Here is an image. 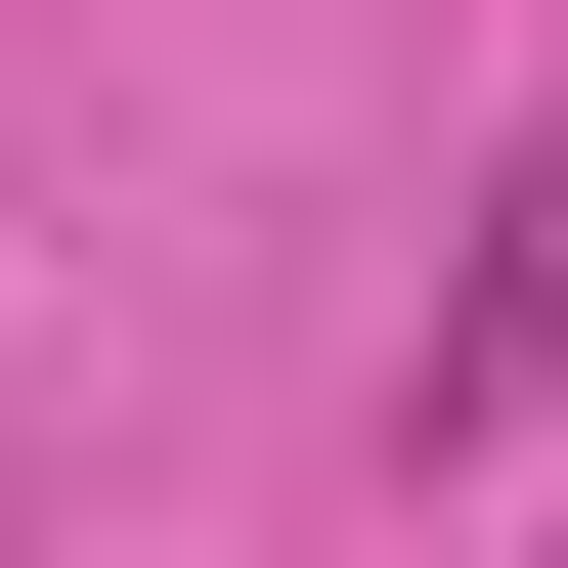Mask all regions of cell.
Segmentation results:
<instances>
[{
    "label": "cell",
    "instance_id": "6da1fadb",
    "mask_svg": "<svg viewBox=\"0 0 568 568\" xmlns=\"http://www.w3.org/2000/svg\"><path fill=\"white\" fill-rule=\"evenodd\" d=\"M525 351H568V132H525V175H481V263H437V437H481V394H525Z\"/></svg>",
    "mask_w": 568,
    "mask_h": 568
}]
</instances>
